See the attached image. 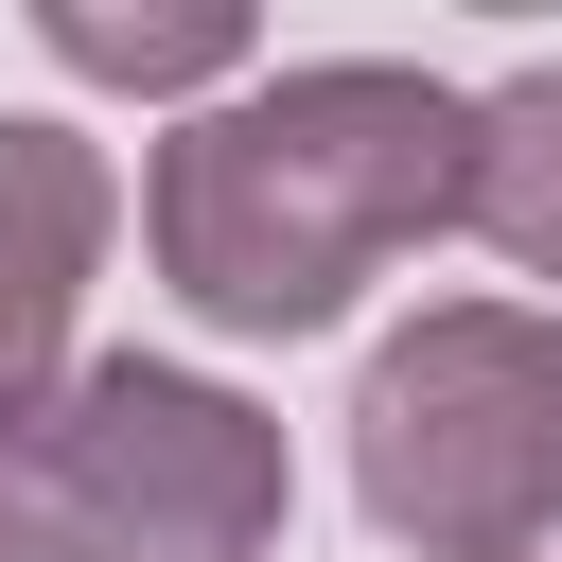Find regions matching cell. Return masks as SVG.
I'll use <instances>...</instances> for the list:
<instances>
[{
  "label": "cell",
  "mask_w": 562,
  "mask_h": 562,
  "mask_svg": "<svg viewBox=\"0 0 562 562\" xmlns=\"http://www.w3.org/2000/svg\"><path fill=\"white\" fill-rule=\"evenodd\" d=\"M35 35L88 88H211V70H246V0H35Z\"/></svg>",
  "instance_id": "5"
},
{
  "label": "cell",
  "mask_w": 562,
  "mask_h": 562,
  "mask_svg": "<svg viewBox=\"0 0 562 562\" xmlns=\"http://www.w3.org/2000/svg\"><path fill=\"white\" fill-rule=\"evenodd\" d=\"M0 562H53V544H35V527H18V509H0Z\"/></svg>",
  "instance_id": "7"
},
{
  "label": "cell",
  "mask_w": 562,
  "mask_h": 562,
  "mask_svg": "<svg viewBox=\"0 0 562 562\" xmlns=\"http://www.w3.org/2000/svg\"><path fill=\"white\" fill-rule=\"evenodd\" d=\"M105 228H123L105 158L70 123H0V422L70 386V299L105 263Z\"/></svg>",
  "instance_id": "4"
},
{
  "label": "cell",
  "mask_w": 562,
  "mask_h": 562,
  "mask_svg": "<svg viewBox=\"0 0 562 562\" xmlns=\"http://www.w3.org/2000/svg\"><path fill=\"white\" fill-rule=\"evenodd\" d=\"M474 246H509L527 281H562V70H509L474 105Z\"/></svg>",
  "instance_id": "6"
},
{
  "label": "cell",
  "mask_w": 562,
  "mask_h": 562,
  "mask_svg": "<svg viewBox=\"0 0 562 562\" xmlns=\"http://www.w3.org/2000/svg\"><path fill=\"white\" fill-rule=\"evenodd\" d=\"M439 228H474V105L404 53L263 70L193 105L140 176V246L211 334H316Z\"/></svg>",
  "instance_id": "1"
},
{
  "label": "cell",
  "mask_w": 562,
  "mask_h": 562,
  "mask_svg": "<svg viewBox=\"0 0 562 562\" xmlns=\"http://www.w3.org/2000/svg\"><path fill=\"white\" fill-rule=\"evenodd\" d=\"M0 509L53 562H263L281 544V422L211 369L88 351L53 404L0 422Z\"/></svg>",
  "instance_id": "2"
},
{
  "label": "cell",
  "mask_w": 562,
  "mask_h": 562,
  "mask_svg": "<svg viewBox=\"0 0 562 562\" xmlns=\"http://www.w3.org/2000/svg\"><path fill=\"white\" fill-rule=\"evenodd\" d=\"M351 509L422 562H527L562 527V316L439 299L351 386Z\"/></svg>",
  "instance_id": "3"
}]
</instances>
